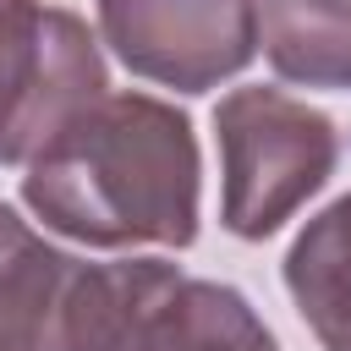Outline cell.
Listing matches in <instances>:
<instances>
[{"mask_svg": "<svg viewBox=\"0 0 351 351\" xmlns=\"http://www.w3.org/2000/svg\"><path fill=\"white\" fill-rule=\"evenodd\" d=\"M22 203L82 247H186L197 236L192 121L148 93H104L27 159Z\"/></svg>", "mask_w": 351, "mask_h": 351, "instance_id": "cell-1", "label": "cell"}, {"mask_svg": "<svg viewBox=\"0 0 351 351\" xmlns=\"http://www.w3.org/2000/svg\"><path fill=\"white\" fill-rule=\"evenodd\" d=\"M219 132V219L241 241L274 236L329 176L340 159V132L307 99L280 88H236L214 110Z\"/></svg>", "mask_w": 351, "mask_h": 351, "instance_id": "cell-2", "label": "cell"}, {"mask_svg": "<svg viewBox=\"0 0 351 351\" xmlns=\"http://www.w3.org/2000/svg\"><path fill=\"white\" fill-rule=\"evenodd\" d=\"M104 93V55L82 16L0 0V165H27Z\"/></svg>", "mask_w": 351, "mask_h": 351, "instance_id": "cell-3", "label": "cell"}, {"mask_svg": "<svg viewBox=\"0 0 351 351\" xmlns=\"http://www.w3.org/2000/svg\"><path fill=\"white\" fill-rule=\"evenodd\" d=\"M99 33L132 77L203 93L258 55L252 0H99Z\"/></svg>", "mask_w": 351, "mask_h": 351, "instance_id": "cell-4", "label": "cell"}, {"mask_svg": "<svg viewBox=\"0 0 351 351\" xmlns=\"http://www.w3.org/2000/svg\"><path fill=\"white\" fill-rule=\"evenodd\" d=\"M176 280L181 274L159 258H126V263L71 258L49 351H132L143 318Z\"/></svg>", "mask_w": 351, "mask_h": 351, "instance_id": "cell-5", "label": "cell"}, {"mask_svg": "<svg viewBox=\"0 0 351 351\" xmlns=\"http://www.w3.org/2000/svg\"><path fill=\"white\" fill-rule=\"evenodd\" d=\"M71 252H55L11 203H0V351H49Z\"/></svg>", "mask_w": 351, "mask_h": 351, "instance_id": "cell-6", "label": "cell"}, {"mask_svg": "<svg viewBox=\"0 0 351 351\" xmlns=\"http://www.w3.org/2000/svg\"><path fill=\"white\" fill-rule=\"evenodd\" d=\"M285 291L324 351H351V192L302 225L285 252Z\"/></svg>", "mask_w": 351, "mask_h": 351, "instance_id": "cell-7", "label": "cell"}, {"mask_svg": "<svg viewBox=\"0 0 351 351\" xmlns=\"http://www.w3.org/2000/svg\"><path fill=\"white\" fill-rule=\"evenodd\" d=\"M132 351H280L252 302L219 280H176L143 318Z\"/></svg>", "mask_w": 351, "mask_h": 351, "instance_id": "cell-8", "label": "cell"}, {"mask_svg": "<svg viewBox=\"0 0 351 351\" xmlns=\"http://www.w3.org/2000/svg\"><path fill=\"white\" fill-rule=\"evenodd\" d=\"M258 44L285 82L351 88V0H252Z\"/></svg>", "mask_w": 351, "mask_h": 351, "instance_id": "cell-9", "label": "cell"}]
</instances>
